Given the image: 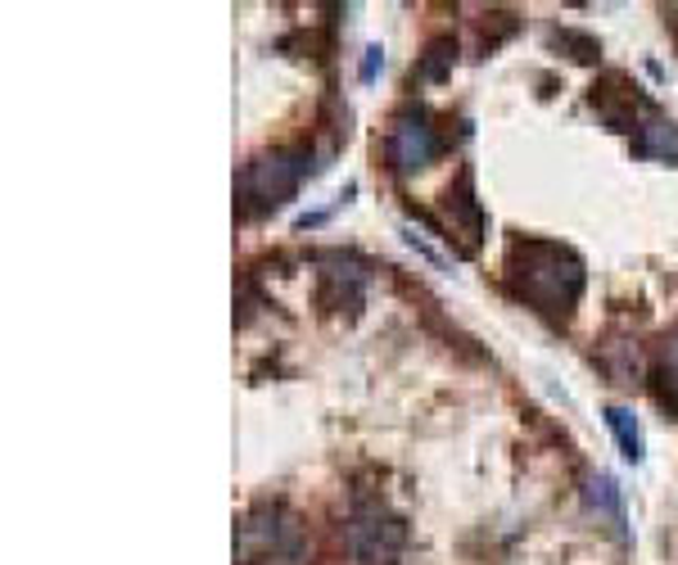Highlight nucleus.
<instances>
[{
    "mask_svg": "<svg viewBox=\"0 0 678 565\" xmlns=\"http://www.w3.org/2000/svg\"><path fill=\"white\" fill-rule=\"evenodd\" d=\"M380 68H384V51H380V45H371V51H367V60H362V82L371 86Z\"/></svg>",
    "mask_w": 678,
    "mask_h": 565,
    "instance_id": "obj_10",
    "label": "nucleus"
},
{
    "mask_svg": "<svg viewBox=\"0 0 678 565\" xmlns=\"http://www.w3.org/2000/svg\"><path fill=\"white\" fill-rule=\"evenodd\" d=\"M439 154V136H434L425 114H399L390 127V159L399 172H416Z\"/></svg>",
    "mask_w": 678,
    "mask_h": 565,
    "instance_id": "obj_4",
    "label": "nucleus"
},
{
    "mask_svg": "<svg viewBox=\"0 0 678 565\" xmlns=\"http://www.w3.org/2000/svg\"><path fill=\"white\" fill-rule=\"evenodd\" d=\"M584 502H589V511L597 515V521H611L615 534H624V498H619L611 476H593L589 489H584Z\"/></svg>",
    "mask_w": 678,
    "mask_h": 565,
    "instance_id": "obj_6",
    "label": "nucleus"
},
{
    "mask_svg": "<svg viewBox=\"0 0 678 565\" xmlns=\"http://www.w3.org/2000/svg\"><path fill=\"white\" fill-rule=\"evenodd\" d=\"M448 41H434L430 45V60H425V77H444V64H448Z\"/></svg>",
    "mask_w": 678,
    "mask_h": 565,
    "instance_id": "obj_9",
    "label": "nucleus"
},
{
    "mask_svg": "<svg viewBox=\"0 0 678 565\" xmlns=\"http://www.w3.org/2000/svg\"><path fill=\"white\" fill-rule=\"evenodd\" d=\"M349 543L353 552L362 556V565H380V561H390L403 543V521L390 511H380V507H367L353 515V525H349Z\"/></svg>",
    "mask_w": 678,
    "mask_h": 565,
    "instance_id": "obj_3",
    "label": "nucleus"
},
{
    "mask_svg": "<svg viewBox=\"0 0 678 565\" xmlns=\"http://www.w3.org/2000/svg\"><path fill=\"white\" fill-rule=\"evenodd\" d=\"M299 543V525L285 521L276 507H263L258 515H250L245 525H240V556H280V552H295Z\"/></svg>",
    "mask_w": 678,
    "mask_h": 565,
    "instance_id": "obj_5",
    "label": "nucleus"
},
{
    "mask_svg": "<svg viewBox=\"0 0 678 565\" xmlns=\"http://www.w3.org/2000/svg\"><path fill=\"white\" fill-rule=\"evenodd\" d=\"M312 154L308 150H276V154H263L254 159L245 172H240V195L258 209H276L295 195V185L304 181Z\"/></svg>",
    "mask_w": 678,
    "mask_h": 565,
    "instance_id": "obj_2",
    "label": "nucleus"
},
{
    "mask_svg": "<svg viewBox=\"0 0 678 565\" xmlns=\"http://www.w3.org/2000/svg\"><path fill=\"white\" fill-rule=\"evenodd\" d=\"M638 154L643 159H678V122H665V118H656V122H647L643 131H638Z\"/></svg>",
    "mask_w": 678,
    "mask_h": 565,
    "instance_id": "obj_8",
    "label": "nucleus"
},
{
    "mask_svg": "<svg viewBox=\"0 0 678 565\" xmlns=\"http://www.w3.org/2000/svg\"><path fill=\"white\" fill-rule=\"evenodd\" d=\"M606 426H611V435H615L624 461L638 466V461H643V430H638V416L628 412V407H606Z\"/></svg>",
    "mask_w": 678,
    "mask_h": 565,
    "instance_id": "obj_7",
    "label": "nucleus"
},
{
    "mask_svg": "<svg viewBox=\"0 0 678 565\" xmlns=\"http://www.w3.org/2000/svg\"><path fill=\"white\" fill-rule=\"evenodd\" d=\"M665 381H669V385L678 390V344L669 349V366H665Z\"/></svg>",
    "mask_w": 678,
    "mask_h": 565,
    "instance_id": "obj_11",
    "label": "nucleus"
},
{
    "mask_svg": "<svg viewBox=\"0 0 678 565\" xmlns=\"http://www.w3.org/2000/svg\"><path fill=\"white\" fill-rule=\"evenodd\" d=\"M507 271H511V286L539 312H570L579 290H584V263L570 249L543 245V241L516 245Z\"/></svg>",
    "mask_w": 678,
    "mask_h": 565,
    "instance_id": "obj_1",
    "label": "nucleus"
}]
</instances>
